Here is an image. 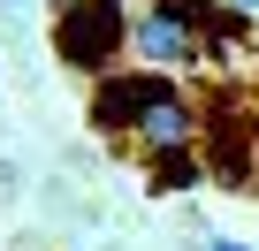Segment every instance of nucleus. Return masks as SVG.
Instances as JSON below:
<instances>
[{
  "label": "nucleus",
  "instance_id": "f257e3e1",
  "mask_svg": "<svg viewBox=\"0 0 259 251\" xmlns=\"http://www.w3.org/2000/svg\"><path fill=\"white\" fill-rule=\"evenodd\" d=\"M92 122L107 137H138L153 160H176V153H198V107L168 84V76H99L92 91Z\"/></svg>",
  "mask_w": 259,
  "mask_h": 251
},
{
  "label": "nucleus",
  "instance_id": "7ed1b4c3",
  "mask_svg": "<svg viewBox=\"0 0 259 251\" xmlns=\"http://www.w3.org/2000/svg\"><path fill=\"white\" fill-rule=\"evenodd\" d=\"M130 54H138L145 69H191L206 54V38H198L183 0H153L145 16H130Z\"/></svg>",
  "mask_w": 259,
  "mask_h": 251
},
{
  "label": "nucleus",
  "instance_id": "20e7f679",
  "mask_svg": "<svg viewBox=\"0 0 259 251\" xmlns=\"http://www.w3.org/2000/svg\"><path fill=\"white\" fill-rule=\"evenodd\" d=\"M206 251H244V243H206Z\"/></svg>",
  "mask_w": 259,
  "mask_h": 251
},
{
  "label": "nucleus",
  "instance_id": "f03ea898",
  "mask_svg": "<svg viewBox=\"0 0 259 251\" xmlns=\"http://www.w3.org/2000/svg\"><path fill=\"white\" fill-rule=\"evenodd\" d=\"M54 46H61V61L84 69V76L114 69V54L130 46V16H122V0H61Z\"/></svg>",
  "mask_w": 259,
  "mask_h": 251
}]
</instances>
